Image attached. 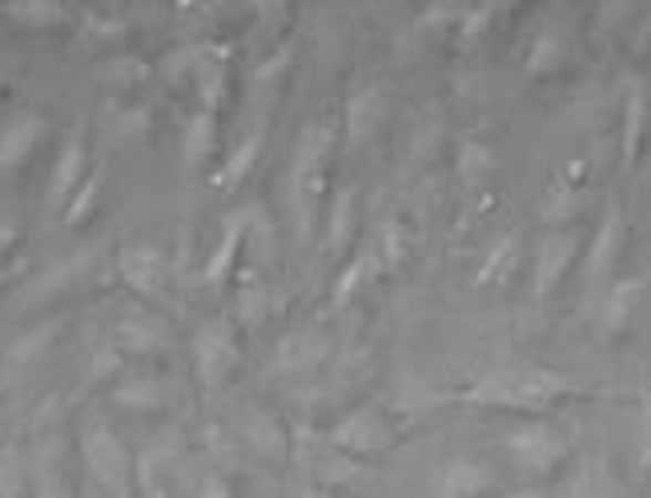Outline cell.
<instances>
[{"label": "cell", "instance_id": "obj_21", "mask_svg": "<svg viewBox=\"0 0 651 498\" xmlns=\"http://www.w3.org/2000/svg\"><path fill=\"white\" fill-rule=\"evenodd\" d=\"M209 133H214V121H209V113H202V117L189 121V137H185V157H189V162H194V157H202V153L209 149V142H214Z\"/></svg>", "mask_w": 651, "mask_h": 498}, {"label": "cell", "instance_id": "obj_26", "mask_svg": "<svg viewBox=\"0 0 651 498\" xmlns=\"http://www.w3.org/2000/svg\"><path fill=\"white\" fill-rule=\"evenodd\" d=\"M197 498H229V487H226V483H221V478H209L206 490H202V495H197Z\"/></svg>", "mask_w": 651, "mask_h": 498}, {"label": "cell", "instance_id": "obj_12", "mask_svg": "<svg viewBox=\"0 0 651 498\" xmlns=\"http://www.w3.org/2000/svg\"><path fill=\"white\" fill-rule=\"evenodd\" d=\"M121 273H125V282H130L133 290L153 293L162 286V253L149 246L125 249V253H121Z\"/></svg>", "mask_w": 651, "mask_h": 498}, {"label": "cell", "instance_id": "obj_9", "mask_svg": "<svg viewBox=\"0 0 651 498\" xmlns=\"http://www.w3.org/2000/svg\"><path fill=\"white\" fill-rule=\"evenodd\" d=\"M44 133V121L37 117H21L12 121L9 129L0 133V174H9V169H17V165L29 157V153L37 149V142H41Z\"/></svg>", "mask_w": 651, "mask_h": 498}, {"label": "cell", "instance_id": "obj_29", "mask_svg": "<svg viewBox=\"0 0 651 498\" xmlns=\"http://www.w3.org/2000/svg\"><path fill=\"white\" fill-rule=\"evenodd\" d=\"M507 498H542V495H535V490H519V495H507Z\"/></svg>", "mask_w": 651, "mask_h": 498}, {"label": "cell", "instance_id": "obj_2", "mask_svg": "<svg viewBox=\"0 0 651 498\" xmlns=\"http://www.w3.org/2000/svg\"><path fill=\"white\" fill-rule=\"evenodd\" d=\"M322 165H326L322 133L310 129L302 137V145H298L293 177H290L293 201H298V209H302V229L314 226V209H318V197H322Z\"/></svg>", "mask_w": 651, "mask_h": 498}, {"label": "cell", "instance_id": "obj_17", "mask_svg": "<svg viewBox=\"0 0 651 498\" xmlns=\"http://www.w3.org/2000/svg\"><path fill=\"white\" fill-rule=\"evenodd\" d=\"M559 56H564L559 33H555V29H542V33L535 37L531 53H527V69H531V73H551V69H559Z\"/></svg>", "mask_w": 651, "mask_h": 498}, {"label": "cell", "instance_id": "obj_10", "mask_svg": "<svg viewBox=\"0 0 651 498\" xmlns=\"http://www.w3.org/2000/svg\"><path fill=\"white\" fill-rule=\"evenodd\" d=\"M89 463H93V470L105 478L108 487L117 490V495H125V487H130V463H125L121 446L108 434H93L89 438Z\"/></svg>", "mask_w": 651, "mask_h": 498}, {"label": "cell", "instance_id": "obj_8", "mask_svg": "<svg viewBox=\"0 0 651 498\" xmlns=\"http://www.w3.org/2000/svg\"><path fill=\"white\" fill-rule=\"evenodd\" d=\"M643 133H648V89L636 81L623 101V165H636L643 153Z\"/></svg>", "mask_w": 651, "mask_h": 498}, {"label": "cell", "instance_id": "obj_7", "mask_svg": "<svg viewBox=\"0 0 651 498\" xmlns=\"http://www.w3.org/2000/svg\"><path fill=\"white\" fill-rule=\"evenodd\" d=\"M495 487L487 466L471 463V458H455L438 478V498H478L483 490Z\"/></svg>", "mask_w": 651, "mask_h": 498}, {"label": "cell", "instance_id": "obj_3", "mask_svg": "<svg viewBox=\"0 0 651 498\" xmlns=\"http://www.w3.org/2000/svg\"><path fill=\"white\" fill-rule=\"evenodd\" d=\"M579 249H583V238L576 229H551L539 246V258H535V293L539 302L551 298V290L567 278V270L576 266Z\"/></svg>", "mask_w": 651, "mask_h": 498}, {"label": "cell", "instance_id": "obj_23", "mask_svg": "<svg viewBox=\"0 0 651 498\" xmlns=\"http://www.w3.org/2000/svg\"><path fill=\"white\" fill-rule=\"evenodd\" d=\"M97 189H101L97 177H89V181L81 185V194H76V197H73V206L65 209V221H69V226H81V221H85V217L93 214V206H97V201H93V197H97Z\"/></svg>", "mask_w": 651, "mask_h": 498}, {"label": "cell", "instance_id": "obj_28", "mask_svg": "<svg viewBox=\"0 0 651 498\" xmlns=\"http://www.w3.org/2000/svg\"><path fill=\"white\" fill-rule=\"evenodd\" d=\"M643 426H648V450H651V398H648V414H643Z\"/></svg>", "mask_w": 651, "mask_h": 498}, {"label": "cell", "instance_id": "obj_6", "mask_svg": "<svg viewBox=\"0 0 651 498\" xmlns=\"http://www.w3.org/2000/svg\"><path fill=\"white\" fill-rule=\"evenodd\" d=\"M334 443L342 446V450H350V455H370V450H382V446H386V426L379 423V414L374 411H359L338 426Z\"/></svg>", "mask_w": 651, "mask_h": 498}, {"label": "cell", "instance_id": "obj_20", "mask_svg": "<svg viewBox=\"0 0 651 498\" xmlns=\"http://www.w3.org/2000/svg\"><path fill=\"white\" fill-rule=\"evenodd\" d=\"M4 12H9L12 21H21V24H53V21H61V4H49V0H41V4H4Z\"/></svg>", "mask_w": 651, "mask_h": 498}, {"label": "cell", "instance_id": "obj_18", "mask_svg": "<svg viewBox=\"0 0 651 498\" xmlns=\"http://www.w3.org/2000/svg\"><path fill=\"white\" fill-rule=\"evenodd\" d=\"M330 234H334V241L330 246L342 249L347 246V238L354 234V189H338L334 197V209H330Z\"/></svg>", "mask_w": 651, "mask_h": 498}, {"label": "cell", "instance_id": "obj_27", "mask_svg": "<svg viewBox=\"0 0 651 498\" xmlns=\"http://www.w3.org/2000/svg\"><path fill=\"white\" fill-rule=\"evenodd\" d=\"M17 241V226H9V221H0V258H4V249Z\"/></svg>", "mask_w": 651, "mask_h": 498}, {"label": "cell", "instance_id": "obj_19", "mask_svg": "<svg viewBox=\"0 0 651 498\" xmlns=\"http://www.w3.org/2000/svg\"><path fill=\"white\" fill-rule=\"evenodd\" d=\"M576 217H579L576 194H567V189L547 194V201H542V221H551V226H567V221H576Z\"/></svg>", "mask_w": 651, "mask_h": 498}, {"label": "cell", "instance_id": "obj_15", "mask_svg": "<svg viewBox=\"0 0 651 498\" xmlns=\"http://www.w3.org/2000/svg\"><path fill=\"white\" fill-rule=\"evenodd\" d=\"M241 234H246V217L238 214L226 226V238H221V246L214 249V258H209V266H206V282L209 286H221V282H226L229 266H234V258H238Z\"/></svg>", "mask_w": 651, "mask_h": 498}, {"label": "cell", "instance_id": "obj_14", "mask_svg": "<svg viewBox=\"0 0 651 498\" xmlns=\"http://www.w3.org/2000/svg\"><path fill=\"white\" fill-rule=\"evenodd\" d=\"M640 293H643V278H628V282L611 286L608 310H603V330H608V334H623V330H628V318H631V310L640 305Z\"/></svg>", "mask_w": 651, "mask_h": 498}, {"label": "cell", "instance_id": "obj_13", "mask_svg": "<svg viewBox=\"0 0 651 498\" xmlns=\"http://www.w3.org/2000/svg\"><path fill=\"white\" fill-rule=\"evenodd\" d=\"M229 366H234V346L221 334V325H209L206 334L197 338V370L206 382H217L221 374H229Z\"/></svg>", "mask_w": 651, "mask_h": 498}, {"label": "cell", "instance_id": "obj_5", "mask_svg": "<svg viewBox=\"0 0 651 498\" xmlns=\"http://www.w3.org/2000/svg\"><path fill=\"white\" fill-rule=\"evenodd\" d=\"M619 238H623V217H619V206H608L603 221H599L596 238H591V249H587V282L599 286L616 270L619 258Z\"/></svg>", "mask_w": 651, "mask_h": 498}, {"label": "cell", "instance_id": "obj_1", "mask_svg": "<svg viewBox=\"0 0 651 498\" xmlns=\"http://www.w3.org/2000/svg\"><path fill=\"white\" fill-rule=\"evenodd\" d=\"M571 391V382L542 370H503L490 378L475 382L467 402L475 406H499V411H551L555 402Z\"/></svg>", "mask_w": 651, "mask_h": 498}, {"label": "cell", "instance_id": "obj_30", "mask_svg": "<svg viewBox=\"0 0 651 498\" xmlns=\"http://www.w3.org/2000/svg\"><path fill=\"white\" fill-rule=\"evenodd\" d=\"M0 93H4V76H0Z\"/></svg>", "mask_w": 651, "mask_h": 498}, {"label": "cell", "instance_id": "obj_25", "mask_svg": "<svg viewBox=\"0 0 651 498\" xmlns=\"http://www.w3.org/2000/svg\"><path fill=\"white\" fill-rule=\"evenodd\" d=\"M515 258V246H510V241H503L499 249H495V258L487 261V270L478 273V282H490V278H495V273H507V261Z\"/></svg>", "mask_w": 651, "mask_h": 498}, {"label": "cell", "instance_id": "obj_16", "mask_svg": "<svg viewBox=\"0 0 651 498\" xmlns=\"http://www.w3.org/2000/svg\"><path fill=\"white\" fill-rule=\"evenodd\" d=\"M382 93L379 89H370V93H362V97L350 101V133H354V142H366L370 129H374V121L382 117Z\"/></svg>", "mask_w": 651, "mask_h": 498}, {"label": "cell", "instance_id": "obj_32", "mask_svg": "<svg viewBox=\"0 0 651 498\" xmlns=\"http://www.w3.org/2000/svg\"><path fill=\"white\" fill-rule=\"evenodd\" d=\"M648 463H651V450H648Z\"/></svg>", "mask_w": 651, "mask_h": 498}, {"label": "cell", "instance_id": "obj_22", "mask_svg": "<svg viewBox=\"0 0 651 498\" xmlns=\"http://www.w3.org/2000/svg\"><path fill=\"white\" fill-rule=\"evenodd\" d=\"M487 165H490V149H483V145L467 142L463 149H458V169H463V181H475Z\"/></svg>", "mask_w": 651, "mask_h": 498}, {"label": "cell", "instance_id": "obj_24", "mask_svg": "<svg viewBox=\"0 0 651 498\" xmlns=\"http://www.w3.org/2000/svg\"><path fill=\"white\" fill-rule=\"evenodd\" d=\"M254 153H258V142H254V137H250V142H246V145H241V149H238V157L229 162V174L221 177V181H226V185H238L241 177H246V169H250Z\"/></svg>", "mask_w": 651, "mask_h": 498}, {"label": "cell", "instance_id": "obj_31", "mask_svg": "<svg viewBox=\"0 0 651 498\" xmlns=\"http://www.w3.org/2000/svg\"><path fill=\"white\" fill-rule=\"evenodd\" d=\"M0 286H4V270H0Z\"/></svg>", "mask_w": 651, "mask_h": 498}, {"label": "cell", "instance_id": "obj_4", "mask_svg": "<svg viewBox=\"0 0 651 498\" xmlns=\"http://www.w3.org/2000/svg\"><path fill=\"white\" fill-rule=\"evenodd\" d=\"M503 446L531 475H551L555 466H559V458H564V438L551 434L547 426H519V430H510L503 438Z\"/></svg>", "mask_w": 651, "mask_h": 498}, {"label": "cell", "instance_id": "obj_11", "mask_svg": "<svg viewBox=\"0 0 651 498\" xmlns=\"http://www.w3.org/2000/svg\"><path fill=\"white\" fill-rule=\"evenodd\" d=\"M81 169H85V133L76 129L73 137H69L65 149H61V157H56L53 181H49V197H53L56 206H61V201L73 194V185L81 181Z\"/></svg>", "mask_w": 651, "mask_h": 498}]
</instances>
